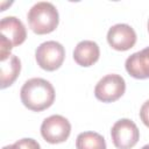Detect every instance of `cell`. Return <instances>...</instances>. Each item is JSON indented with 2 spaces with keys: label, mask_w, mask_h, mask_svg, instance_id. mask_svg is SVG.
I'll return each mask as SVG.
<instances>
[{
  "label": "cell",
  "mask_w": 149,
  "mask_h": 149,
  "mask_svg": "<svg viewBox=\"0 0 149 149\" xmlns=\"http://www.w3.org/2000/svg\"><path fill=\"white\" fill-rule=\"evenodd\" d=\"M55 95L54 86L43 78L28 79L20 91L22 104L34 112H41L49 108L55 101Z\"/></svg>",
  "instance_id": "obj_1"
},
{
  "label": "cell",
  "mask_w": 149,
  "mask_h": 149,
  "mask_svg": "<svg viewBox=\"0 0 149 149\" xmlns=\"http://www.w3.org/2000/svg\"><path fill=\"white\" fill-rule=\"evenodd\" d=\"M30 29L37 35H44L54 31L59 22L57 8L47 1L35 3L27 14Z\"/></svg>",
  "instance_id": "obj_2"
},
{
  "label": "cell",
  "mask_w": 149,
  "mask_h": 149,
  "mask_svg": "<svg viewBox=\"0 0 149 149\" xmlns=\"http://www.w3.org/2000/svg\"><path fill=\"white\" fill-rule=\"evenodd\" d=\"M0 61H2L10 55L14 47L26 41L27 31L21 20L15 16H6L0 21Z\"/></svg>",
  "instance_id": "obj_3"
},
{
  "label": "cell",
  "mask_w": 149,
  "mask_h": 149,
  "mask_svg": "<svg viewBox=\"0 0 149 149\" xmlns=\"http://www.w3.org/2000/svg\"><path fill=\"white\" fill-rule=\"evenodd\" d=\"M35 58L40 68L47 71H55L64 62L65 49L64 47L56 41H47L41 43L36 51Z\"/></svg>",
  "instance_id": "obj_4"
},
{
  "label": "cell",
  "mask_w": 149,
  "mask_h": 149,
  "mask_svg": "<svg viewBox=\"0 0 149 149\" xmlns=\"http://www.w3.org/2000/svg\"><path fill=\"white\" fill-rule=\"evenodd\" d=\"M71 133L70 121L58 114L50 115L43 120L41 125V135L42 137L51 144L62 143L68 140Z\"/></svg>",
  "instance_id": "obj_5"
},
{
  "label": "cell",
  "mask_w": 149,
  "mask_h": 149,
  "mask_svg": "<svg viewBox=\"0 0 149 149\" xmlns=\"http://www.w3.org/2000/svg\"><path fill=\"white\" fill-rule=\"evenodd\" d=\"M126 91L125 79L116 73H109L102 77L94 87V95L102 102H113L120 99Z\"/></svg>",
  "instance_id": "obj_6"
},
{
  "label": "cell",
  "mask_w": 149,
  "mask_h": 149,
  "mask_svg": "<svg viewBox=\"0 0 149 149\" xmlns=\"http://www.w3.org/2000/svg\"><path fill=\"white\" fill-rule=\"evenodd\" d=\"M111 136L115 148L132 149L140 139V132L135 122L130 119H120L113 125Z\"/></svg>",
  "instance_id": "obj_7"
},
{
  "label": "cell",
  "mask_w": 149,
  "mask_h": 149,
  "mask_svg": "<svg viewBox=\"0 0 149 149\" xmlns=\"http://www.w3.org/2000/svg\"><path fill=\"white\" fill-rule=\"evenodd\" d=\"M107 42L113 49L118 51H126L135 45L136 33L129 24L116 23L108 29Z\"/></svg>",
  "instance_id": "obj_8"
},
{
  "label": "cell",
  "mask_w": 149,
  "mask_h": 149,
  "mask_svg": "<svg viewBox=\"0 0 149 149\" xmlns=\"http://www.w3.org/2000/svg\"><path fill=\"white\" fill-rule=\"evenodd\" d=\"M127 72L136 79L149 78V47L130 55L125 63Z\"/></svg>",
  "instance_id": "obj_9"
},
{
  "label": "cell",
  "mask_w": 149,
  "mask_h": 149,
  "mask_svg": "<svg viewBox=\"0 0 149 149\" xmlns=\"http://www.w3.org/2000/svg\"><path fill=\"white\" fill-rule=\"evenodd\" d=\"M100 56L99 45L94 41L84 40L79 42L73 50V59L80 66H91L93 65Z\"/></svg>",
  "instance_id": "obj_10"
},
{
  "label": "cell",
  "mask_w": 149,
  "mask_h": 149,
  "mask_svg": "<svg viewBox=\"0 0 149 149\" xmlns=\"http://www.w3.org/2000/svg\"><path fill=\"white\" fill-rule=\"evenodd\" d=\"M0 62V87L6 88L10 86L20 74L21 62L17 56L12 54Z\"/></svg>",
  "instance_id": "obj_11"
},
{
  "label": "cell",
  "mask_w": 149,
  "mask_h": 149,
  "mask_svg": "<svg viewBox=\"0 0 149 149\" xmlns=\"http://www.w3.org/2000/svg\"><path fill=\"white\" fill-rule=\"evenodd\" d=\"M77 149H106L105 139L95 132L80 133L76 139Z\"/></svg>",
  "instance_id": "obj_12"
},
{
  "label": "cell",
  "mask_w": 149,
  "mask_h": 149,
  "mask_svg": "<svg viewBox=\"0 0 149 149\" xmlns=\"http://www.w3.org/2000/svg\"><path fill=\"white\" fill-rule=\"evenodd\" d=\"M2 149H41V146L36 140L26 137V139H21L16 141L13 144L5 146Z\"/></svg>",
  "instance_id": "obj_13"
},
{
  "label": "cell",
  "mask_w": 149,
  "mask_h": 149,
  "mask_svg": "<svg viewBox=\"0 0 149 149\" xmlns=\"http://www.w3.org/2000/svg\"><path fill=\"white\" fill-rule=\"evenodd\" d=\"M140 118L142 120V122L149 128V100H147L140 109Z\"/></svg>",
  "instance_id": "obj_14"
},
{
  "label": "cell",
  "mask_w": 149,
  "mask_h": 149,
  "mask_svg": "<svg viewBox=\"0 0 149 149\" xmlns=\"http://www.w3.org/2000/svg\"><path fill=\"white\" fill-rule=\"evenodd\" d=\"M141 149H149V144H146V146H143Z\"/></svg>",
  "instance_id": "obj_15"
},
{
  "label": "cell",
  "mask_w": 149,
  "mask_h": 149,
  "mask_svg": "<svg viewBox=\"0 0 149 149\" xmlns=\"http://www.w3.org/2000/svg\"><path fill=\"white\" fill-rule=\"evenodd\" d=\"M148 31H149V21H148Z\"/></svg>",
  "instance_id": "obj_16"
}]
</instances>
